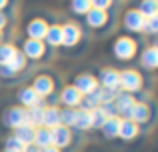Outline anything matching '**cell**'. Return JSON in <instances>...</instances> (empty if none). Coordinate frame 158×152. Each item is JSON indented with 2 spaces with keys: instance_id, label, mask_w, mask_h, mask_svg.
<instances>
[{
  "instance_id": "31",
  "label": "cell",
  "mask_w": 158,
  "mask_h": 152,
  "mask_svg": "<svg viewBox=\"0 0 158 152\" xmlns=\"http://www.w3.org/2000/svg\"><path fill=\"white\" fill-rule=\"evenodd\" d=\"M144 34H148V36H156L158 34V16L146 18V22H144Z\"/></svg>"
},
{
  "instance_id": "19",
  "label": "cell",
  "mask_w": 158,
  "mask_h": 152,
  "mask_svg": "<svg viewBox=\"0 0 158 152\" xmlns=\"http://www.w3.org/2000/svg\"><path fill=\"white\" fill-rule=\"evenodd\" d=\"M140 134H142V128H140L138 124H134V122L128 120V118H122V120H120V130H118V140L120 142L128 144V142L136 140Z\"/></svg>"
},
{
  "instance_id": "29",
  "label": "cell",
  "mask_w": 158,
  "mask_h": 152,
  "mask_svg": "<svg viewBox=\"0 0 158 152\" xmlns=\"http://www.w3.org/2000/svg\"><path fill=\"white\" fill-rule=\"evenodd\" d=\"M90 118H92V130H100L108 122V118H112V116L102 108V106H98V108L90 110Z\"/></svg>"
},
{
  "instance_id": "23",
  "label": "cell",
  "mask_w": 158,
  "mask_h": 152,
  "mask_svg": "<svg viewBox=\"0 0 158 152\" xmlns=\"http://www.w3.org/2000/svg\"><path fill=\"white\" fill-rule=\"evenodd\" d=\"M34 132H36V128H32V126H28V124H24V126H20V128H16V130H12V136L16 138V140L20 142V144L26 148V146H30V144H34Z\"/></svg>"
},
{
  "instance_id": "28",
  "label": "cell",
  "mask_w": 158,
  "mask_h": 152,
  "mask_svg": "<svg viewBox=\"0 0 158 152\" xmlns=\"http://www.w3.org/2000/svg\"><path fill=\"white\" fill-rule=\"evenodd\" d=\"M136 10L144 16V18H152V16H158V0H140L136 4Z\"/></svg>"
},
{
  "instance_id": "24",
  "label": "cell",
  "mask_w": 158,
  "mask_h": 152,
  "mask_svg": "<svg viewBox=\"0 0 158 152\" xmlns=\"http://www.w3.org/2000/svg\"><path fill=\"white\" fill-rule=\"evenodd\" d=\"M72 130L74 132H88V130H92V118H90L88 110L76 108V120H74Z\"/></svg>"
},
{
  "instance_id": "15",
  "label": "cell",
  "mask_w": 158,
  "mask_h": 152,
  "mask_svg": "<svg viewBox=\"0 0 158 152\" xmlns=\"http://www.w3.org/2000/svg\"><path fill=\"white\" fill-rule=\"evenodd\" d=\"M72 144H74V130L66 128V126H56L50 130V146L64 152Z\"/></svg>"
},
{
  "instance_id": "13",
  "label": "cell",
  "mask_w": 158,
  "mask_h": 152,
  "mask_svg": "<svg viewBox=\"0 0 158 152\" xmlns=\"http://www.w3.org/2000/svg\"><path fill=\"white\" fill-rule=\"evenodd\" d=\"M48 26H50V20L48 18H44V16H32V18H28L26 24H24V34H26V38L44 40Z\"/></svg>"
},
{
  "instance_id": "3",
  "label": "cell",
  "mask_w": 158,
  "mask_h": 152,
  "mask_svg": "<svg viewBox=\"0 0 158 152\" xmlns=\"http://www.w3.org/2000/svg\"><path fill=\"white\" fill-rule=\"evenodd\" d=\"M88 40L84 28L80 22L76 20H66L62 24V48L64 50H74V48H80L82 44Z\"/></svg>"
},
{
  "instance_id": "36",
  "label": "cell",
  "mask_w": 158,
  "mask_h": 152,
  "mask_svg": "<svg viewBox=\"0 0 158 152\" xmlns=\"http://www.w3.org/2000/svg\"><path fill=\"white\" fill-rule=\"evenodd\" d=\"M22 152H40V148H36L34 144H30V146H26V148H24Z\"/></svg>"
},
{
  "instance_id": "21",
  "label": "cell",
  "mask_w": 158,
  "mask_h": 152,
  "mask_svg": "<svg viewBox=\"0 0 158 152\" xmlns=\"http://www.w3.org/2000/svg\"><path fill=\"white\" fill-rule=\"evenodd\" d=\"M60 126V106L58 104H46L44 106V118H42V128H56Z\"/></svg>"
},
{
  "instance_id": "10",
  "label": "cell",
  "mask_w": 158,
  "mask_h": 152,
  "mask_svg": "<svg viewBox=\"0 0 158 152\" xmlns=\"http://www.w3.org/2000/svg\"><path fill=\"white\" fill-rule=\"evenodd\" d=\"M0 120H2L4 128H8L12 132V130H16V128L26 124V108H22V106H18V104H12L2 112V118H0Z\"/></svg>"
},
{
  "instance_id": "11",
  "label": "cell",
  "mask_w": 158,
  "mask_h": 152,
  "mask_svg": "<svg viewBox=\"0 0 158 152\" xmlns=\"http://www.w3.org/2000/svg\"><path fill=\"white\" fill-rule=\"evenodd\" d=\"M98 86L110 92H120V70L112 66H102L96 74Z\"/></svg>"
},
{
  "instance_id": "26",
  "label": "cell",
  "mask_w": 158,
  "mask_h": 152,
  "mask_svg": "<svg viewBox=\"0 0 158 152\" xmlns=\"http://www.w3.org/2000/svg\"><path fill=\"white\" fill-rule=\"evenodd\" d=\"M44 106L46 104H38L34 108L26 110V124L32 128H42V118H44Z\"/></svg>"
},
{
  "instance_id": "22",
  "label": "cell",
  "mask_w": 158,
  "mask_h": 152,
  "mask_svg": "<svg viewBox=\"0 0 158 152\" xmlns=\"http://www.w3.org/2000/svg\"><path fill=\"white\" fill-rule=\"evenodd\" d=\"M120 120L122 118H118V116H112V118H108V122L104 126H102L98 132H100V136L104 138V140L108 142H114V140H118V130H120Z\"/></svg>"
},
{
  "instance_id": "20",
  "label": "cell",
  "mask_w": 158,
  "mask_h": 152,
  "mask_svg": "<svg viewBox=\"0 0 158 152\" xmlns=\"http://www.w3.org/2000/svg\"><path fill=\"white\" fill-rule=\"evenodd\" d=\"M44 44L50 50L62 48V24L60 22H50V26L46 30V36H44Z\"/></svg>"
},
{
  "instance_id": "18",
  "label": "cell",
  "mask_w": 158,
  "mask_h": 152,
  "mask_svg": "<svg viewBox=\"0 0 158 152\" xmlns=\"http://www.w3.org/2000/svg\"><path fill=\"white\" fill-rule=\"evenodd\" d=\"M136 100L138 98L134 96V94H128V92H118L114 98V110H116V116L118 118H126L128 112H130V108L136 104Z\"/></svg>"
},
{
  "instance_id": "6",
  "label": "cell",
  "mask_w": 158,
  "mask_h": 152,
  "mask_svg": "<svg viewBox=\"0 0 158 152\" xmlns=\"http://www.w3.org/2000/svg\"><path fill=\"white\" fill-rule=\"evenodd\" d=\"M144 74L138 68H122L120 70V92H128V94H138L144 90Z\"/></svg>"
},
{
  "instance_id": "12",
  "label": "cell",
  "mask_w": 158,
  "mask_h": 152,
  "mask_svg": "<svg viewBox=\"0 0 158 152\" xmlns=\"http://www.w3.org/2000/svg\"><path fill=\"white\" fill-rule=\"evenodd\" d=\"M70 84H72L82 96H90V94H94L100 88V86H98V80H96V74H92V72H78V74L72 78Z\"/></svg>"
},
{
  "instance_id": "9",
  "label": "cell",
  "mask_w": 158,
  "mask_h": 152,
  "mask_svg": "<svg viewBox=\"0 0 158 152\" xmlns=\"http://www.w3.org/2000/svg\"><path fill=\"white\" fill-rule=\"evenodd\" d=\"M26 70H28V60L24 58L22 52L18 50V54H16L14 58L6 64V66L0 68V80H4V82H14V80H18L20 76L26 74Z\"/></svg>"
},
{
  "instance_id": "38",
  "label": "cell",
  "mask_w": 158,
  "mask_h": 152,
  "mask_svg": "<svg viewBox=\"0 0 158 152\" xmlns=\"http://www.w3.org/2000/svg\"><path fill=\"white\" fill-rule=\"evenodd\" d=\"M4 38H6V34H4V30H0V44H2V42H6Z\"/></svg>"
},
{
  "instance_id": "17",
  "label": "cell",
  "mask_w": 158,
  "mask_h": 152,
  "mask_svg": "<svg viewBox=\"0 0 158 152\" xmlns=\"http://www.w3.org/2000/svg\"><path fill=\"white\" fill-rule=\"evenodd\" d=\"M16 104L28 110V108H34V106H38V104H44V102L40 100V96L32 90V86L26 84L16 92Z\"/></svg>"
},
{
  "instance_id": "27",
  "label": "cell",
  "mask_w": 158,
  "mask_h": 152,
  "mask_svg": "<svg viewBox=\"0 0 158 152\" xmlns=\"http://www.w3.org/2000/svg\"><path fill=\"white\" fill-rule=\"evenodd\" d=\"M16 54H18V46L14 42H2L0 44V68L6 66Z\"/></svg>"
},
{
  "instance_id": "2",
  "label": "cell",
  "mask_w": 158,
  "mask_h": 152,
  "mask_svg": "<svg viewBox=\"0 0 158 152\" xmlns=\"http://www.w3.org/2000/svg\"><path fill=\"white\" fill-rule=\"evenodd\" d=\"M140 50V40L136 36L130 34H120L112 40V46H110V54L114 60L118 62H132V60L138 56Z\"/></svg>"
},
{
  "instance_id": "25",
  "label": "cell",
  "mask_w": 158,
  "mask_h": 152,
  "mask_svg": "<svg viewBox=\"0 0 158 152\" xmlns=\"http://www.w3.org/2000/svg\"><path fill=\"white\" fill-rule=\"evenodd\" d=\"M92 8V0H68V10L76 18H84Z\"/></svg>"
},
{
  "instance_id": "5",
  "label": "cell",
  "mask_w": 158,
  "mask_h": 152,
  "mask_svg": "<svg viewBox=\"0 0 158 152\" xmlns=\"http://www.w3.org/2000/svg\"><path fill=\"white\" fill-rule=\"evenodd\" d=\"M84 26L88 28L90 32L98 36H104L112 30L114 22H112V16L110 12L106 10H96V8H90V12L84 16Z\"/></svg>"
},
{
  "instance_id": "14",
  "label": "cell",
  "mask_w": 158,
  "mask_h": 152,
  "mask_svg": "<svg viewBox=\"0 0 158 152\" xmlns=\"http://www.w3.org/2000/svg\"><path fill=\"white\" fill-rule=\"evenodd\" d=\"M80 102H82V94L72 84H66L58 90L56 104L60 108H80Z\"/></svg>"
},
{
  "instance_id": "1",
  "label": "cell",
  "mask_w": 158,
  "mask_h": 152,
  "mask_svg": "<svg viewBox=\"0 0 158 152\" xmlns=\"http://www.w3.org/2000/svg\"><path fill=\"white\" fill-rule=\"evenodd\" d=\"M30 86L44 104L46 102L56 104V96H58V90H60V80H58L56 72H52L50 68H42L30 78Z\"/></svg>"
},
{
  "instance_id": "37",
  "label": "cell",
  "mask_w": 158,
  "mask_h": 152,
  "mask_svg": "<svg viewBox=\"0 0 158 152\" xmlns=\"http://www.w3.org/2000/svg\"><path fill=\"white\" fill-rule=\"evenodd\" d=\"M40 152H62V150H58V148H54V146H46V148H42Z\"/></svg>"
},
{
  "instance_id": "16",
  "label": "cell",
  "mask_w": 158,
  "mask_h": 152,
  "mask_svg": "<svg viewBox=\"0 0 158 152\" xmlns=\"http://www.w3.org/2000/svg\"><path fill=\"white\" fill-rule=\"evenodd\" d=\"M138 64L144 72H156L158 68V46L156 44H148L138 52Z\"/></svg>"
},
{
  "instance_id": "8",
  "label": "cell",
  "mask_w": 158,
  "mask_h": 152,
  "mask_svg": "<svg viewBox=\"0 0 158 152\" xmlns=\"http://www.w3.org/2000/svg\"><path fill=\"white\" fill-rule=\"evenodd\" d=\"M144 22H146V18L134 6L126 8L122 12V18H120V26L124 28V34H130V36L144 34Z\"/></svg>"
},
{
  "instance_id": "34",
  "label": "cell",
  "mask_w": 158,
  "mask_h": 152,
  "mask_svg": "<svg viewBox=\"0 0 158 152\" xmlns=\"http://www.w3.org/2000/svg\"><path fill=\"white\" fill-rule=\"evenodd\" d=\"M14 6H16L14 0H0V12H6V14H8V10L14 8Z\"/></svg>"
},
{
  "instance_id": "4",
  "label": "cell",
  "mask_w": 158,
  "mask_h": 152,
  "mask_svg": "<svg viewBox=\"0 0 158 152\" xmlns=\"http://www.w3.org/2000/svg\"><path fill=\"white\" fill-rule=\"evenodd\" d=\"M18 50L22 52V56L28 62H44V60H50L52 52H54L44 44V40H34V38H24Z\"/></svg>"
},
{
  "instance_id": "7",
  "label": "cell",
  "mask_w": 158,
  "mask_h": 152,
  "mask_svg": "<svg viewBox=\"0 0 158 152\" xmlns=\"http://www.w3.org/2000/svg\"><path fill=\"white\" fill-rule=\"evenodd\" d=\"M128 120H132L134 124H138L140 128H146L154 122V102L150 100H136V104L128 112Z\"/></svg>"
},
{
  "instance_id": "32",
  "label": "cell",
  "mask_w": 158,
  "mask_h": 152,
  "mask_svg": "<svg viewBox=\"0 0 158 152\" xmlns=\"http://www.w3.org/2000/svg\"><path fill=\"white\" fill-rule=\"evenodd\" d=\"M2 148H8V150H14V152H22L24 150V146L20 144L18 140H16L14 136H12V134H8L6 138H4V146Z\"/></svg>"
},
{
  "instance_id": "30",
  "label": "cell",
  "mask_w": 158,
  "mask_h": 152,
  "mask_svg": "<svg viewBox=\"0 0 158 152\" xmlns=\"http://www.w3.org/2000/svg\"><path fill=\"white\" fill-rule=\"evenodd\" d=\"M34 146L36 148H46V146H50V130L48 128H36L34 132Z\"/></svg>"
},
{
  "instance_id": "35",
  "label": "cell",
  "mask_w": 158,
  "mask_h": 152,
  "mask_svg": "<svg viewBox=\"0 0 158 152\" xmlns=\"http://www.w3.org/2000/svg\"><path fill=\"white\" fill-rule=\"evenodd\" d=\"M10 24V14L0 12V30H6V26Z\"/></svg>"
},
{
  "instance_id": "33",
  "label": "cell",
  "mask_w": 158,
  "mask_h": 152,
  "mask_svg": "<svg viewBox=\"0 0 158 152\" xmlns=\"http://www.w3.org/2000/svg\"><path fill=\"white\" fill-rule=\"evenodd\" d=\"M112 6H114V0H92V8H96V10L110 12Z\"/></svg>"
},
{
  "instance_id": "39",
  "label": "cell",
  "mask_w": 158,
  "mask_h": 152,
  "mask_svg": "<svg viewBox=\"0 0 158 152\" xmlns=\"http://www.w3.org/2000/svg\"><path fill=\"white\" fill-rule=\"evenodd\" d=\"M0 152H14V150H8V148H2Z\"/></svg>"
}]
</instances>
